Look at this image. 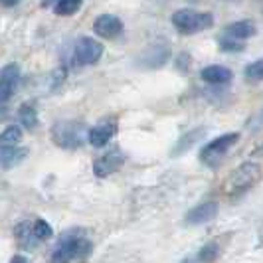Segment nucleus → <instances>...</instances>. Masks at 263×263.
Segmentation results:
<instances>
[{
	"instance_id": "nucleus-1",
	"label": "nucleus",
	"mask_w": 263,
	"mask_h": 263,
	"mask_svg": "<svg viewBox=\"0 0 263 263\" xmlns=\"http://www.w3.org/2000/svg\"><path fill=\"white\" fill-rule=\"evenodd\" d=\"M263 176V162L259 158H250L246 162H241L236 171L232 172L224 182V194L228 198H237L241 194H246L248 190H251L253 186L261 180Z\"/></svg>"
},
{
	"instance_id": "nucleus-2",
	"label": "nucleus",
	"mask_w": 263,
	"mask_h": 263,
	"mask_svg": "<svg viewBox=\"0 0 263 263\" xmlns=\"http://www.w3.org/2000/svg\"><path fill=\"white\" fill-rule=\"evenodd\" d=\"M93 250L91 239L85 236L83 230H71L62 234L55 248L52 250V261H73V259H83L87 257Z\"/></svg>"
},
{
	"instance_id": "nucleus-3",
	"label": "nucleus",
	"mask_w": 263,
	"mask_h": 263,
	"mask_svg": "<svg viewBox=\"0 0 263 263\" xmlns=\"http://www.w3.org/2000/svg\"><path fill=\"white\" fill-rule=\"evenodd\" d=\"M52 141L53 145H58L60 148L76 151L87 141V129L79 121L64 119V121H58L52 127Z\"/></svg>"
},
{
	"instance_id": "nucleus-4",
	"label": "nucleus",
	"mask_w": 263,
	"mask_h": 263,
	"mask_svg": "<svg viewBox=\"0 0 263 263\" xmlns=\"http://www.w3.org/2000/svg\"><path fill=\"white\" fill-rule=\"evenodd\" d=\"M172 26L182 34H198L214 26V16L210 12H200L192 8H180L171 16Z\"/></svg>"
},
{
	"instance_id": "nucleus-5",
	"label": "nucleus",
	"mask_w": 263,
	"mask_h": 263,
	"mask_svg": "<svg viewBox=\"0 0 263 263\" xmlns=\"http://www.w3.org/2000/svg\"><path fill=\"white\" fill-rule=\"evenodd\" d=\"M241 139L239 133H226V135H220L218 139L210 141L208 145L202 148L200 153V162L210 166V168H216L222 160L226 158V155L230 153V148H234L237 145V141Z\"/></svg>"
},
{
	"instance_id": "nucleus-6",
	"label": "nucleus",
	"mask_w": 263,
	"mask_h": 263,
	"mask_svg": "<svg viewBox=\"0 0 263 263\" xmlns=\"http://www.w3.org/2000/svg\"><path fill=\"white\" fill-rule=\"evenodd\" d=\"M103 55V44L97 40L83 36V38L76 40L73 44V64L76 66H93L101 60Z\"/></svg>"
},
{
	"instance_id": "nucleus-7",
	"label": "nucleus",
	"mask_w": 263,
	"mask_h": 263,
	"mask_svg": "<svg viewBox=\"0 0 263 263\" xmlns=\"http://www.w3.org/2000/svg\"><path fill=\"white\" fill-rule=\"evenodd\" d=\"M123 164H125V155L119 148H111L93 162V172H95V176L105 178V176L115 174Z\"/></svg>"
},
{
	"instance_id": "nucleus-8",
	"label": "nucleus",
	"mask_w": 263,
	"mask_h": 263,
	"mask_svg": "<svg viewBox=\"0 0 263 263\" xmlns=\"http://www.w3.org/2000/svg\"><path fill=\"white\" fill-rule=\"evenodd\" d=\"M20 83V67L16 64H8L0 69V105L10 101Z\"/></svg>"
},
{
	"instance_id": "nucleus-9",
	"label": "nucleus",
	"mask_w": 263,
	"mask_h": 263,
	"mask_svg": "<svg viewBox=\"0 0 263 263\" xmlns=\"http://www.w3.org/2000/svg\"><path fill=\"white\" fill-rule=\"evenodd\" d=\"M93 32L103 40H115L123 34V22L115 14H101L93 22Z\"/></svg>"
},
{
	"instance_id": "nucleus-10",
	"label": "nucleus",
	"mask_w": 263,
	"mask_h": 263,
	"mask_svg": "<svg viewBox=\"0 0 263 263\" xmlns=\"http://www.w3.org/2000/svg\"><path fill=\"white\" fill-rule=\"evenodd\" d=\"M168 60H171V50H168V46H166L164 42H158V44H151V46L146 48L145 52H143V55L139 58V64L143 67L153 69V67H162Z\"/></svg>"
},
{
	"instance_id": "nucleus-11",
	"label": "nucleus",
	"mask_w": 263,
	"mask_h": 263,
	"mask_svg": "<svg viewBox=\"0 0 263 263\" xmlns=\"http://www.w3.org/2000/svg\"><path fill=\"white\" fill-rule=\"evenodd\" d=\"M115 133H117V121L105 119L87 131V143H91L93 146H105L115 137Z\"/></svg>"
},
{
	"instance_id": "nucleus-12",
	"label": "nucleus",
	"mask_w": 263,
	"mask_h": 263,
	"mask_svg": "<svg viewBox=\"0 0 263 263\" xmlns=\"http://www.w3.org/2000/svg\"><path fill=\"white\" fill-rule=\"evenodd\" d=\"M218 216V202H202V204H198L194 206L192 210L186 214V224L190 226H202V224H208L212 222L214 218Z\"/></svg>"
},
{
	"instance_id": "nucleus-13",
	"label": "nucleus",
	"mask_w": 263,
	"mask_h": 263,
	"mask_svg": "<svg viewBox=\"0 0 263 263\" xmlns=\"http://www.w3.org/2000/svg\"><path fill=\"white\" fill-rule=\"evenodd\" d=\"M200 78H202V81H206L210 85H226V83L232 81L234 73L226 66H208L200 71Z\"/></svg>"
},
{
	"instance_id": "nucleus-14",
	"label": "nucleus",
	"mask_w": 263,
	"mask_h": 263,
	"mask_svg": "<svg viewBox=\"0 0 263 263\" xmlns=\"http://www.w3.org/2000/svg\"><path fill=\"white\" fill-rule=\"evenodd\" d=\"M224 34L230 36V38L243 42V40L253 38V36L257 34V26H255V22H251V20H239V22H234V24H228V26L224 28Z\"/></svg>"
},
{
	"instance_id": "nucleus-15",
	"label": "nucleus",
	"mask_w": 263,
	"mask_h": 263,
	"mask_svg": "<svg viewBox=\"0 0 263 263\" xmlns=\"http://www.w3.org/2000/svg\"><path fill=\"white\" fill-rule=\"evenodd\" d=\"M14 237H16V241H18V246L22 250H32L40 243V239L34 236L32 224H28V222H20L14 228Z\"/></svg>"
},
{
	"instance_id": "nucleus-16",
	"label": "nucleus",
	"mask_w": 263,
	"mask_h": 263,
	"mask_svg": "<svg viewBox=\"0 0 263 263\" xmlns=\"http://www.w3.org/2000/svg\"><path fill=\"white\" fill-rule=\"evenodd\" d=\"M26 157H28V148H18V145L8 146V148H0V166L12 168L16 164H20Z\"/></svg>"
},
{
	"instance_id": "nucleus-17",
	"label": "nucleus",
	"mask_w": 263,
	"mask_h": 263,
	"mask_svg": "<svg viewBox=\"0 0 263 263\" xmlns=\"http://www.w3.org/2000/svg\"><path fill=\"white\" fill-rule=\"evenodd\" d=\"M204 133H206V129H194V131H190L188 135H184V137H180V139H178V143H176V146L172 148V155H174V157H178V155L186 153L188 148H192V145L196 143Z\"/></svg>"
},
{
	"instance_id": "nucleus-18",
	"label": "nucleus",
	"mask_w": 263,
	"mask_h": 263,
	"mask_svg": "<svg viewBox=\"0 0 263 263\" xmlns=\"http://www.w3.org/2000/svg\"><path fill=\"white\" fill-rule=\"evenodd\" d=\"M22 141V129L18 125H10L4 131L0 133V148H8V146H16Z\"/></svg>"
},
{
	"instance_id": "nucleus-19",
	"label": "nucleus",
	"mask_w": 263,
	"mask_h": 263,
	"mask_svg": "<svg viewBox=\"0 0 263 263\" xmlns=\"http://www.w3.org/2000/svg\"><path fill=\"white\" fill-rule=\"evenodd\" d=\"M18 117H20V123L24 125V129H28V131H34L38 127V113H36L34 105H30V103H24L20 107Z\"/></svg>"
},
{
	"instance_id": "nucleus-20",
	"label": "nucleus",
	"mask_w": 263,
	"mask_h": 263,
	"mask_svg": "<svg viewBox=\"0 0 263 263\" xmlns=\"http://www.w3.org/2000/svg\"><path fill=\"white\" fill-rule=\"evenodd\" d=\"M83 0H55L53 2V10L58 16H73L81 8Z\"/></svg>"
},
{
	"instance_id": "nucleus-21",
	"label": "nucleus",
	"mask_w": 263,
	"mask_h": 263,
	"mask_svg": "<svg viewBox=\"0 0 263 263\" xmlns=\"http://www.w3.org/2000/svg\"><path fill=\"white\" fill-rule=\"evenodd\" d=\"M32 230H34V236L38 237L40 241H46V239H50V237L53 236L52 226L48 224L44 218H36V220L32 222Z\"/></svg>"
},
{
	"instance_id": "nucleus-22",
	"label": "nucleus",
	"mask_w": 263,
	"mask_h": 263,
	"mask_svg": "<svg viewBox=\"0 0 263 263\" xmlns=\"http://www.w3.org/2000/svg\"><path fill=\"white\" fill-rule=\"evenodd\" d=\"M243 76H246V79H250V81H263V58L251 62L250 66H246Z\"/></svg>"
},
{
	"instance_id": "nucleus-23",
	"label": "nucleus",
	"mask_w": 263,
	"mask_h": 263,
	"mask_svg": "<svg viewBox=\"0 0 263 263\" xmlns=\"http://www.w3.org/2000/svg\"><path fill=\"white\" fill-rule=\"evenodd\" d=\"M218 255H220V248H218V243H206V246H202V250L198 253V261H214V259H218Z\"/></svg>"
},
{
	"instance_id": "nucleus-24",
	"label": "nucleus",
	"mask_w": 263,
	"mask_h": 263,
	"mask_svg": "<svg viewBox=\"0 0 263 263\" xmlns=\"http://www.w3.org/2000/svg\"><path fill=\"white\" fill-rule=\"evenodd\" d=\"M220 48H222L224 52H241V50H243V44H241L239 40H234V38H230V36H226V34H222V38H220Z\"/></svg>"
},
{
	"instance_id": "nucleus-25",
	"label": "nucleus",
	"mask_w": 263,
	"mask_h": 263,
	"mask_svg": "<svg viewBox=\"0 0 263 263\" xmlns=\"http://www.w3.org/2000/svg\"><path fill=\"white\" fill-rule=\"evenodd\" d=\"M20 0H0V6H4V8H12V6H16Z\"/></svg>"
},
{
	"instance_id": "nucleus-26",
	"label": "nucleus",
	"mask_w": 263,
	"mask_h": 263,
	"mask_svg": "<svg viewBox=\"0 0 263 263\" xmlns=\"http://www.w3.org/2000/svg\"><path fill=\"white\" fill-rule=\"evenodd\" d=\"M12 261L14 263H28V257H24V255H14Z\"/></svg>"
},
{
	"instance_id": "nucleus-27",
	"label": "nucleus",
	"mask_w": 263,
	"mask_h": 263,
	"mask_svg": "<svg viewBox=\"0 0 263 263\" xmlns=\"http://www.w3.org/2000/svg\"><path fill=\"white\" fill-rule=\"evenodd\" d=\"M53 2H55V0H42V6H44V8H48V6H52Z\"/></svg>"
}]
</instances>
